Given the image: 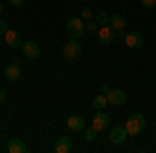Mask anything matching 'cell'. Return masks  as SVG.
Returning a JSON list of instances; mask_svg holds the SVG:
<instances>
[{"mask_svg": "<svg viewBox=\"0 0 156 153\" xmlns=\"http://www.w3.org/2000/svg\"><path fill=\"white\" fill-rule=\"evenodd\" d=\"M4 77H6V81H19V77H21V68H19V64H6V68H4Z\"/></svg>", "mask_w": 156, "mask_h": 153, "instance_id": "15", "label": "cell"}, {"mask_svg": "<svg viewBox=\"0 0 156 153\" xmlns=\"http://www.w3.org/2000/svg\"><path fill=\"white\" fill-rule=\"evenodd\" d=\"M146 128V116L142 112H135L131 116L127 118V122H125V130L129 132V137H137V135H142Z\"/></svg>", "mask_w": 156, "mask_h": 153, "instance_id": "1", "label": "cell"}, {"mask_svg": "<svg viewBox=\"0 0 156 153\" xmlns=\"http://www.w3.org/2000/svg\"><path fill=\"white\" fill-rule=\"evenodd\" d=\"M142 4H144L146 8H154V6H156V0H142Z\"/></svg>", "mask_w": 156, "mask_h": 153, "instance_id": "22", "label": "cell"}, {"mask_svg": "<svg viewBox=\"0 0 156 153\" xmlns=\"http://www.w3.org/2000/svg\"><path fill=\"white\" fill-rule=\"evenodd\" d=\"M81 44L77 42V39H71L69 37V42L62 46V58L67 60V62H73V60H77L79 56H81Z\"/></svg>", "mask_w": 156, "mask_h": 153, "instance_id": "2", "label": "cell"}, {"mask_svg": "<svg viewBox=\"0 0 156 153\" xmlns=\"http://www.w3.org/2000/svg\"><path fill=\"white\" fill-rule=\"evenodd\" d=\"M27 147H25L23 139H17V137H12V139H9V143H6V151L9 153H23Z\"/></svg>", "mask_w": 156, "mask_h": 153, "instance_id": "13", "label": "cell"}, {"mask_svg": "<svg viewBox=\"0 0 156 153\" xmlns=\"http://www.w3.org/2000/svg\"><path fill=\"white\" fill-rule=\"evenodd\" d=\"M96 132H98V130L94 128V126H90V128H83V141H87V143L96 141Z\"/></svg>", "mask_w": 156, "mask_h": 153, "instance_id": "17", "label": "cell"}, {"mask_svg": "<svg viewBox=\"0 0 156 153\" xmlns=\"http://www.w3.org/2000/svg\"><path fill=\"white\" fill-rule=\"evenodd\" d=\"M123 42H125V46H127V48H133V50H135V48H142V46H144V35H142L140 31H131V33H127V35H125Z\"/></svg>", "mask_w": 156, "mask_h": 153, "instance_id": "10", "label": "cell"}, {"mask_svg": "<svg viewBox=\"0 0 156 153\" xmlns=\"http://www.w3.org/2000/svg\"><path fill=\"white\" fill-rule=\"evenodd\" d=\"M6 2H9L11 6H23V2H25V0H6Z\"/></svg>", "mask_w": 156, "mask_h": 153, "instance_id": "23", "label": "cell"}, {"mask_svg": "<svg viewBox=\"0 0 156 153\" xmlns=\"http://www.w3.org/2000/svg\"><path fill=\"white\" fill-rule=\"evenodd\" d=\"M96 23L102 27V25H108L110 23V15H106V12H98L96 15Z\"/></svg>", "mask_w": 156, "mask_h": 153, "instance_id": "19", "label": "cell"}, {"mask_svg": "<svg viewBox=\"0 0 156 153\" xmlns=\"http://www.w3.org/2000/svg\"><path fill=\"white\" fill-rule=\"evenodd\" d=\"M98 29H100V25H98L96 21H94V23H92V21L85 23V33H87V35H98Z\"/></svg>", "mask_w": 156, "mask_h": 153, "instance_id": "18", "label": "cell"}, {"mask_svg": "<svg viewBox=\"0 0 156 153\" xmlns=\"http://www.w3.org/2000/svg\"><path fill=\"white\" fill-rule=\"evenodd\" d=\"M92 17H94V11H92L90 6H85L83 11H81V19H83V21H87V19H92Z\"/></svg>", "mask_w": 156, "mask_h": 153, "instance_id": "20", "label": "cell"}, {"mask_svg": "<svg viewBox=\"0 0 156 153\" xmlns=\"http://www.w3.org/2000/svg\"><path fill=\"white\" fill-rule=\"evenodd\" d=\"M21 50H23V56H25V58H29V60L40 58V44L34 42V39L23 42V44H21Z\"/></svg>", "mask_w": 156, "mask_h": 153, "instance_id": "5", "label": "cell"}, {"mask_svg": "<svg viewBox=\"0 0 156 153\" xmlns=\"http://www.w3.org/2000/svg\"><path fill=\"white\" fill-rule=\"evenodd\" d=\"M110 27L115 29V31H125V27H127V19L121 15V12H117V15H110Z\"/></svg>", "mask_w": 156, "mask_h": 153, "instance_id": "14", "label": "cell"}, {"mask_svg": "<svg viewBox=\"0 0 156 153\" xmlns=\"http://www.w3.org/2000/svg\"><path fill=\"white\" fill-rule=\"evenodd\" d=\"M92 104H94V108H96V110H104V108L108 106V97L104 93H98L96 97L92 99Z\"/></svg>", "mask_w": 156, "mask_h": 153, "instance_id": "16", "label": "cell"}, {"mask_svg": "<svg viewBox=\"0 0 156 153\" xmlns=\"http://www.w3.org/2000/svg\"><path fill=\"white\" fill-rule=\"evenodd\" d=\"M108 89H110V87H106V85H102V87H100V93H104V95H106V93H108Z\"/></svg>", "mask_w": 156, "mask_h": 153, "instance_id": "25", "label": "cell"}, {"mask_svg": "<svg viewBox=\"0 0 156 153\" xmlns=\"http://www.w3.org/2000/svg\"><path fill=\"white\" fill-rule=\"evenodd\" d=\"M4 99H6V89H2V87H0V104H2Z\"/></svg>", "mask_w": 156, "mask_h": 153, "instance_id": "24", "label": "cell"}, {"mask_svg": "<svg viewBox=\"0 0 156 153\" xmlns=\"http://www.w3.org/2000/svg\"><path fill=\"white\" fill-rule=\"evenodd\" d=\"M115 37H117V31H115L110 25H102V27L98 29V42H100L102 46L112 44V42H115Z\"/></svg>", "mask_w": 156, "mask_h": 153, "instance_id": "4", "label": "cell"}, {"mask_svg": "<svg viewBox=\"0 0 156 153\" xmlns=\"http://www.w3.org/2000/svg\"><path fill=\"white\" fill-rule=\"evenodd\" d=\"M54 151L56 153H71L73 151V139L71 137H60V139H56Z\"/></svg>", "mask_w": 156, "mask_h": 153, "instance_id": "11", "label": "cell"}, {"mask_svg": "<svg viewBox=\"0 0 156 153\" xmlns=\"http://www.w3.org/2000/svg\"><path fill=\"white\" fill-rule=\"evenodd\" d=\"M108 122H110V118H108V114L102 112V110H98L96 114H94V118H92V126H94L98 132H100V130H106Z\"/></svg>", "mask_w": 156, "mask_h": 153, "instance_id": "8", "label": "cell"}, {"mask_svg": "<svg viewBox=\"0 0 156 153\" xmlns=\"http://www.w3.org/2000/svg\"><path fill=\"white\" fill-rule=\"evenodd\" d=\"M67 33L71 39H79V37L85 33V21L81 17H73L67 21Z\"/></svg>", "mask_w": 156, "mask_h": 153, "instance_id": "3", "label": "cell"}, {"mask_svg": "<svg viewBox=\"0 0 156 153\" xmlns=\"http://www.w3.org/2000/svg\"><path fill=\"white\" fill-rule=\"evenodd\" d=\"M2 8H4V6H2V4H0V15H2Z\"/></svg>", "mask_w": 156, "mask_h": 153, "instance_id": "26", "label": "cell"}, {"mask_svg": "<svg viewBox=\"0 0 156 153\" xmlns=\"http://www.w3.org/2000/svg\"><path fill=\"white\" fill-rule=\"evenodd\" d=\"M106 97H108V104L110 106H123L127 101V93L123 89H108Z\"/></svg>", "mask_w": 156, "mask_h": 153, "instance_id": "7", "label": "cell"}, {"mask_svg": "<svg viewBox=\"0 0 156 153\" xmlns=\"http://www.w3.org/2000/svg\"><path fill=\"white\" fill-rule=\"evenodd\" d=\"M67 126L73 130V132H81L85 128V120L83 116H79V114H73V116L67 118Z\"/></svg>", "mask_w": 156, "mask_h": 153, "instance_id": "12", "label": "cell"}, {"mask_svg": "<svg viewBox=\"0 0 156 153\" xmlns=\"http://www.w3.org/2000/svg\"><path fill=\"white\" fill-rule=\"evenodd\" d=\"M127 137H129V132L125 130V126H112L110 132H108V139H110L112 145H123L127 141Z\"/></svg>", "mask_w": 156, "mask_h": 153, "instance_id": "6", "label": "cell"}, {"mask_svg": "<svg viewBox=\"0 0 156 153\" xmlns=\"http://www.w3.org/2000/svg\"><path fill=\"white\" fill-rule=\"evenodd\" d=\"M4 42H6V46L11 48V50H17V48H21V44H23L19 31H15V29H9V31L4 33Z\"/></svg>", "mask_w": 156, "mask_h": 153, "instance_id": "9", "label": "cell"}, {"mask_svg": "<svg viewBox=\"0 0 156 153\" xmlns=\"http://www.w3.org/2000/svg\"><path fill=\"white\" fill-rule=\"evenodd\" d=\"M9 29H11V27H9V23H6L4 19H0V35H4Z\"/></svg>", "mask_w": 156, "mask_h": 153, "instance_id": "21", "label": "cell"}]
</instances>
